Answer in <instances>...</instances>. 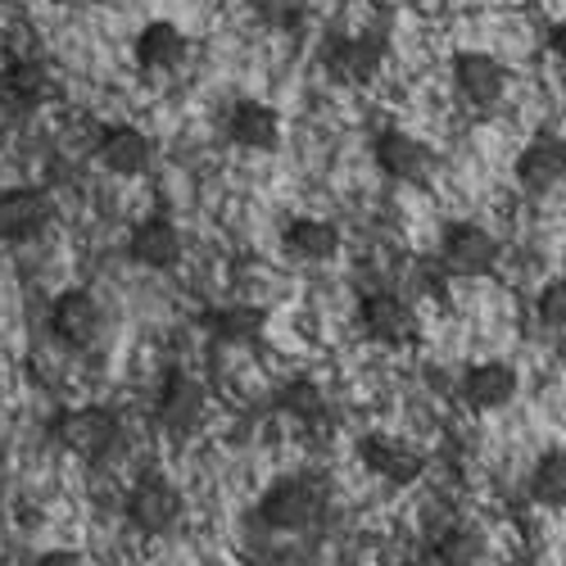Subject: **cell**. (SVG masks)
<instances>
[{
  "label": "cell",
  "instance_id": "6da1fadb",
  "mask_svg": "<svg viewBox=\"0 0 566 566\" xmlns=\"http://www.w3.org/2000/svg\"><path fill=\"white\" fill-rule=\"evenodd\" d=\"M254 516L272 535H308L332 516V490L322 476H281L263 490Z\"/></svg>",
  "mask_w": 566,
  "mask_h": 566
},
{
  "label": "cell",
  "instance_id": "7a4b0ae2",
  "mask_svg": "<svg viewBox=\"0 0 566 566\" xmlns=\"http://www.w3.org/2000/svg\"><path fill=\"white\" fill-rule=\"evenodd\" d=\"M55 440L77 453L86 467H105L118 458L127 431H123V417L105 403H86V408H69L60 421H55Z\"/></svg>",
  "mask_w": 566,
  "mask_h": 566
},
{
  "label": "cell",
  "instance_id": "3957f363",
  "mask_svg": "<svg viewBox=\"0 0 566 566\" xmlns=\"http://www.w3.org/2000/svg\"><path fill=\"white\" fill-rule=\"evenodd\" d=\"M499 235L481 222H449L440 235V272L449 276H490L499 268Z\"/></svg>",
  "mask_w": 566,
  "mask_h": 566
},
{
  "label": "cell",
  "instance_id": "277c9868",
  "mask_svg": "<svg viewBox=\"0 0 566 566\" xmlns=\"http://www.w3.org/2000/svg\"><path fill=\"white\" fill-rule=\"evenodd\" d=\"M358 332L381 349H408L417 340V308L395 291H371L358 300Z\"/></svg>",
  "mask_w": 566,
  "mask_h": 566
},
{
  "label": "cell",
  "instance_id": "5b68a950",
  "mask_svg": "<svg viewBox=\"0 0 566 566\" xmlns=\"http://www.w3.org/2000/svg\"><path fill=\"white\" fill-rule=\"evenodd\" d=\"M205 386L196 381L191 371H181L172 367L164 376V386H159V399H155V421H159V431L172 436V440H191L200 431V421H205Z\"/></svg>",
  "mask_w": 566,
  "mask_h": 566
},
{
  "label": "cell",
  "instance_id": "8992f818",
  "mask_svg": "<svg viewBox=\"0 0 566 566\" xmlns=\"http://www.w3.org/2000/svg\"><path fill=\"white\" fill-rule=\"evenodd\" d=\"M123 512H127V522H132V531H140V535H168L172 526H177V516H181V490L168 481V476H159V471H146L132 490H127V499H123Z\"/></svg>",
  "mask_w": 566,
  "mask_h": 566
},
{
  "label": "cell",
  "instance_id": "52a82bcc",
  "mask_svg": "<svg viewBox=\"0 0 566 566\" xmlns=\"http://www.w3.org/2000/svg\"><path fill=\"white\" fill-rule=\"evenodd\" d=\"M101 332H105V308H101L96 295L82 291V286H69V291L55 295V304H51V336L64 349L82 354V349H91L101 340Z\"/></svg>",
  "mask_w": 566,
  "mask_h": 566
},
{
  "label": "cell",
  "instance_id": "ba28073f",
  "mask_svg": "<svg viewBox=\"0 0 566 566\" xmlns=\"http://www.w3.org/2000/svg\"><path fill=\"white\" fill-rule=\"evenodd\" d=\"M358 462L371 471L376 481L386 485H412L421 481V471H427V453H421L417 444L399 440V436H386V431H371L358 440Z\"/></svg>",
  "mask_w": 566,
  "mask_h": 566
},
{
  "label": "cell",
  "instance_id": "9c48e42d",
  "mask_svg": "<svg viewBox=\"0 0 566 566\" xmlns=\"http://www.w3.org/2000/svg\"><path fill=\"white\" fill-rule=\"evenodd\" d=\"M55 222V200L41 186H6L0 191V241L28 245Z\"/></svg>",
  "mask_w": 566,
  "mask_h": 566
},
{
  "label": "cell",
  "instance_id": "30bf717a",
  "mask_svg": "<svg viewBox=\"0 0 566 566\" xmlns=\"http://www.w3.org/2000/svg\"><path fill=\"white\" fill-rule=\"evenodd\" d=\"M512 177L526 196H544L553 186H562L566 181V136H557V132L531 136L512 164Z\"/></svg>",
  "mask_w": 566,
  "mask_h": 566
},
{
  "label": "cell",
  "instance_id": "8fae6325",
  "mask_svg": "<svg viewBox=\"0 0 566 566\" xmlns=\"http://www.w3.org/2000/svg\"><path fill=\"white\" fill-rule=\"evenodd\" d=\"M322 64L336 82H371L386 64V41L376 32H354V36H332L322 51Z\"/></svg>",
  "mask_w": 566,
  "mask_h": 566
},
{
  "label": "cell",
  "instance_id": "7c38bea8",
  "mask_svg": "<svg viewBox=\"0 0 566 566\" xmlns=\"http://www.w3.org/2000/svg\"><path fill=\"white\" fill-rule=\"evenodd\" d=\"M516 390H522V376H516V367L503 363V358L471 363L462 371V381H458V395L471 412H499L516 399Z\"/></svg>",
  "mask_w": 566,
  "mask_h": 566
},
{
  "label": "cell",
  "instance_id": "4fadbf2b",
  "mask_svg": "<svg viewBox=\"0 0 566 566\" xmlns=\"http://www.w3.org/2000/svg\"><path fill=\"white\" fill-rule=\"evenodd\" d=\"M453 91L471 109H490L507 91V69L490 51H458L453 55Z\"/></svg>",
  "mask_w": 566,
  "mask_h": 566
},
{
  "label": "cell",
  "instance_id": "5bb4252c",
  "mask_svg": "<svg viewBox=\"0 0 566 566\" xmlns=\"http://www.w3.org/2000/svg\"><path fill=\"white\" fill-rule=\"evenodd\" d=\"M96 159L114 177H140L155 164V140L140 127H132V123H109L96 136Z\"/></svg>",
  "mask_w": 566,
  "mask_h": 566
},
{
  "label": "cell",
  "instance_id": "9a60e30c",
  "mask_svg": "<svg viewBox=\"0 0 566 566\" xmlns=\"http://www.w3.org/2000/svg\"><path fill=\"white\" fill-rule=\"evenodd\" d=\"M371 159H376V168H381L390 181H403V186L427 181L431 177V164H436V155L421 146L417 136H408L399 127H390V132H381V136L371 140Z\"/></svg>",
  "mask_w": 566,
  "mask_h": 566
},
{
  "label": "cell",
  "instance_id": "2e32d148",
  "mask_svg": "<svg viewBox=\"0 0 566 566\" xmlns=\"http://www.w3.org/2000/svg\"><path fill=\"white\" fill-rule=\"evenodd\" d=\"M127 259L136 268H150V272L177 268V259H181V231H177V222L164 218V213L140 218L132 227V235H127Z\"/></svg>",
  "mask_w": 566,
  "mask_h": 566
},
{
  "label": "cell",
  "instance_id": "e0dca14e",
  "mask_svg": "<svg viewBox=\"0 0 566 566\" xmlns=\"http://www.w3.org/2000/svg\"><path fill=\"white\" fill-rule=\"evenodd\" d=\"M0 96L14 109H41L60 96V82L41 60H10L6 73H0Z\"/></svg>",
  "mask_w": 566,
  "mask_h": 566
},
{
  "label": "cell",
  "instance_id": "ac0fdd59",
  "mask_svg": "<svg viewBox=\"0 0 566 566\" xmlns=\"http://www.w3.org/2000/svg\"><path fill=\"white\" fill-rule=\"evenodd\" d=\"M281 245H286V254L300 263H326V259L340 254V227L326 222V218H295V222H286V231H281Z\"/></svg>",
  "mask_w": 566,
  "mask_h": 566
},
{
  "label": "cell",
  "instance_id": "d6986e66",
  "mask_svg": "<svg viewBox=\"0 0 566 566\" xmlns=\"http://www.w3.org/2000/svg\"><path fill=\"white\" fill-rule=\"evenodd\" d=\"M227 136L245 150H276L281 140V114L263 101H241L227 118Z\"/></svg>",
  "mask_w": 566,
  "mask_h": 566
},
{
  "label": "cell",
  "instance_id": "ffe728a7",
  "mask_svg": "<svg viewBox=\"0 0 566 566\" xmlns=\"http://www.w3.org/2000/svg\"><path fill=\"white\" fill-rule=\"evenodd\" d=\"M132 51H136V64L146 69V73H168V69H177L186 60V36H181L177 23L155 19V23H146V28L136 32Z\"/></svg>",
  "mask_w": 566,
  "mask_h": 566
},
{
  "label": "cell",
  "instance_id": "44dd1931",
  "mask_svg": "<svg viewBox=\"0 0 566 566\" xmlns=\"http://www.w3.org/2000/svg\"><path fill=\"white\" fill-rule=\"evenodd\" d=\"M263 322H268V313L259 304H222L200 317L209 340H218V345H254L263 336Z\"/></svg>",
  "mask_w": 566,
  "mask_h": 566
},
{
  "label": "cell",
  "instance_id": "7402d4cb",
  "mask_svg": "<svg viewBox=\"0 0 566 566\" xmlns=\"http://www.w3.org/2000/svg\"><path fill=\"white\" fill-rule=\"evenodd\" d=\"M436 566H481L485 562V535L471 526H444L431 544Z\"/></svg>",
  "mask_w": 566,
  "mask_h": 566
},
{
  "label": "cell",
  "instance_id": "603a6c76",
  "mask_svg": "<svg viewBox=\"0 0 566 566\" xmlns=\"http://www.w3.org/2000/svg\"><path fill=\"white\" fill-rule=\"evenodd\" d=\"M531 499L539 507H566V449H548L531 467Z\"/></svg>",
  "mask_w": 566,
  "mask_h": 566
},
{
  "label": "cell",
  "instance_id": "cb8c5ba5",
  "mask_svg": "<svg viewBox=\"0 0 566 566\" xmlns=\"http://www.w3.org/2000/svg\"><path fill=\"white\" fill-rule=\"evenodd\" d=\"M276 408L286 417H295V421H304V427H322L326 421V390L317 381H308V376H295V381L281 386Z\"/></svg>",
  "mask_w": 566,
  "mask_h": 566
},
{
  "label": "cell",
  "instance_id": "d4e9b609",
  "mask_svg": "<svg viewBox=\"0 0 566 566\" xmlns=\"http://www.w3.org/2000/svg\"><path fill=\"white\" fill-rule=\"evenodd\" d=\"M250 10H254L259 23H268L276 32H291V28H300L308 0H250Z\"/></svg>",
  "mask_w": 566,
  "mask_h": 566
},
{
  "label": "cell",
  "instance_id": "484cf974",
  "mask_svg": "<svg viewBox=\"0 0 566 566\" xmlns=\"http://www.w3.org/2000/svg\"><path fill=\"white\" fill-rule=\"evenodd\" d=\"M535 313L544 326H553V332H566V276H553L535 295Z\"/></svg>",
  "mask_w": 566,
  "mask_h": 566
},
{
  "label": "cell",
  "instance_id": "4316f807",
  "mask_svg": "<svg viewBox=\"0 0 566 566\" xmlns=\"http://www.w3.org/2000/svg\"><path fill=\"white\" fill-rule=\"evenodd\" d=\"M32 566H82V553H73V548H45V553L32 557Z\"/></svg>",
  "mask_w": 566,
  "mask_h": 566
},
{
  "label": "cell",
  "instance_id": "83f0119b",
  "mask_svg": "<svg viewBox=\"0 0 566 566\" xmlns=\"http://www.w3.org/2000/svg\"><path fill=\"white\" fill-rule=\"evenodd\" d=\"M548 55H553L557 64H566V19H557V23L548 28Z\"/></svg>",
  "mask_w": 566,
  "mask_h": 566
},
{
  "label": "cell",
  "instance_id": "f1b7e54d",
  "mask_svg": "<svg viewBox=\"0 0 566 566\" xmlns=\"http://www.w3.org/2000/svg\"><path fill=\"white\" fill-rule=\"evenodd\" d=\"M412 566H436V562H431V557H427V562H412Z\"/></svg>",
  "mask_w": 566,
  "mask_h": 566
}]
</instances>
